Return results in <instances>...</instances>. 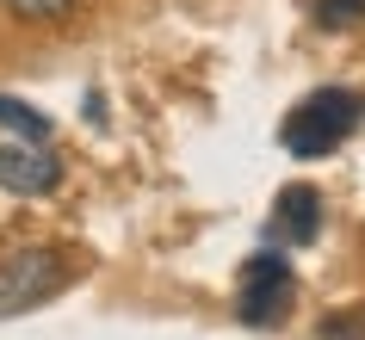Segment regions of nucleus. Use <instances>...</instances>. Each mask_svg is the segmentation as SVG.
Returning <instances> with one entry per match:
<instances>
[{
	"instance_id": "9",
	"label": "nucleus",
	"mask_w": 365,
	"mask_h": 340,
	"mask_svg": "<svg viewBox=\"0 0 365 340\" xmlns=\"http://www.w3.org/2000/svg\"><path fill=\"white\" fill-rule=\"evenodd\" d=\"M322 340H365V309H346L341 321H328Z\"/></svg>"
},
{
	"instance_id": "7",
	"label": "nucleus",
	"mask_w": 365,
	"mask_h": 340,
	"mask_svg": "<svg viewBox=\"0 0 365 340\" xmlns=\"http://www.w3.org/2000/svg\"><path fill=\"white\" fill-rule=\"evenodd\" d=\"M6 13L13 19H31V25H56L75 13V0H6Z\"/></svg>"
},
{
	"instance_id": "2",
	"label": "nucleus",
	"mask_w": 365,
	"mask_h": 340,
	"mask_svg": "<svg viewBox=\"0 0 365 340\" xmlns=\"http://www.w3.org/2000/svg\"><path fill=\"white\" fill-rule=\"evenodd\" d=\"M68 279H75V260L62 247H25L13 260H0V321L50 303Z\"/></svg>"
},
{
	"instance_id": "5",
	"label": "nucleus",
	"mask_w": 365,
	"mask_h": 340,
	"mask_svg": "<svg viewBox=\"0 0 365 340\" xmlns=\"http://www.w3.org/2000/svg\"><path fill=\"white\" fill-rule=\"evenodd\" d=\"M316 229H322V198H316V186H285L279 205H272V235L279 242H309Z\"/></svg>"
},
{
	"instance_id": "3",
	"label": "nucleus",
	"mask_w": 365,
	"mask_h": 340,
	"mask_svg": "<svg viewBox=\"0 0 365 340\" xmlns=\"http://www.w3.org/2000/svg\"><path fill=\"white\" fill-rule=\"evenodd\" d=\"M291 297H297V284H291V266L279 260V254H254V260L242 266V291H235V309H242V321H254V328H272V321L291 309Z\"/></svg>"
},
{
	"instance_id": "8",
	"label": "nucleus",
	"mask_w": 365,
	"mask_h": 340,
	"mask_svg": "<svg viewBox=\"0 0 365 340\" xmlns=\"http://www.w3.org/2000/svg\"><path fill=\"white\" fill-rule=\"evenodd\" d=\"M316 19L322 25H359L365 19V0H316Z\"/></svg>"
},
{
	"instance_id": "6",
	"label": "nucleus",
	"mask_w": 365,
	"mask_h": 340,
	"mask_svg": "<svg viewBox=\"0 0 365 340\" xmlns=\"http://www.w3.org/2000/svg\"><path fill=\"white\" fill-rule=\"evenodd\" d=\"M0 130H13L19 143L38 149L43 136H50V118H43L38 105H25V99H6V93H0Z\"/></svg>"
},
{
	"instance_id": "1",
	"label": "nucleus",
	"mask_w": 365,
	"mask_h": 340,
	"mask_svg": "<svg viewBox=\"0 0 365 340\" xmlns=\"http://www.w3.org/2000/svg\"><path fill=\"white\" fill-rule=\"evenodd\" d=\"M359 124V93H346V87H322V93H309L291 105V118L279 124V143L291 155H328L334 143H346Z\"/></svg>"
},
{
	"instance_id": "4",
	"label": "nucleus",
	"mask_w": 365,
	"mask_h": 340,
	"mask_svg": "<svg viewBox=\"0 0 365 340\" xmlns=\"http://www.w3.org/2000/svg\"><path fill=\"white\" fill-rule=\"evenodd\" d=\"M0 186L19 192V198H43V192L62 186V161H56L50 149H31V143L0 149Z\"/></svg>"
}]
</instances>
